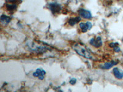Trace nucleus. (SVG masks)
<instances>
[{"label": "nucleus", "instance_id": "2eb2a0df", "mask_svg": "<svg viewBox=\"0 0 123 92\" xmlns=\"http://www.w3.org/2000/svg\"><path fill=\"white\" fill-rule=\"evenodd\" d=\"M114 49V50H115V52H120V48H119V47L118 46H116V47H115L113 48Z\"/></svg>", "mask_w": 123, "mask_h": 92}, {"label": "nucleus", "instance_id": "ddd939ff", "mask_svg": "<svg viewBox=\"0 0 123 92\" xmlns=\"http://www.w3.org/2000/svg\"><path fill=\"white\" fill-rule=\"evenodd\" d=\"M76 83V79L75 78H72L70 79V84L71 85H74Z\"/></svg>", "mask_w": 123, "mask_h": 92}, {"label": "nucleus", "instance_id": "f8f14e48", "mask_svg": "<svg viewBox=\"0 0 123 92\" xmlns=\"http://www.w3.org/2000/svg\"><path fill=\"white\" fill-rule=\"evenodd\" d=\"M6 7H7V9L9 10L10 11H14L16 9L17 6L13 3H8L6 6Z\"/></svg>", "mask_w": 123, "mask_h": 92}, {"label": "nucleus", "instance_id": "423d86ee", "mask_svg": "<svg viewBox=\"0 0 123 92\" xmlns=\"http://www.w3.org/2000/svg\"><path fill=\"white\" fill-rule=\"evenodd\" d=\"M46 74V71L41 68H38L35 72H34L33 75L35 77H38L39 79L43 80L44 79V75Z\"/></svg>", "mask_w": 123, "mask_h": 92}, {"label": "nucleus", "instance_id": "4468645a", "mask_svg": "<svg viewBox=\"0 0 123 92\" xmlns=\"http://www.w3.org/2000/svg\"><path fill=\"white\" fill-rule=\"evenodd\" d=\"M118 45H119V44L117 43V42H111V43L110 44V46L111 47L114 48L115 47H116V46H118Z\"/></svg>", "mask_w": 123, "mask_h": 92}, {"label": "nucleus", "instance_id": "dca6fc26", "mask_svg": "<svg viewBox=\"0 0 123 92\" xmlns=\"http://www.w3.org/2000/svg\"><path fill=\"white\" fill-rule=\"evenodd\" d=\"M6 1L7 3H14L15 1H16V0H6Z\"/></svg>", "mask_w": 123, "mask_h": 92}, {"label": "nucleus", "instance_id": "1a4fd4ad", "mask_svg": "<svg viewBox=\"0 0 123 92\" xmlns=\"http://www.w3.org/2000/svg\"><path fill=\"white\" fill-rule=\"evenodd\" d=\"M117 64H118V61H110V62H106V63H104V65H102L101 66V68L104 69H109L111 68L113 66L116 65Z\"/></svg>", "mask_w": 123, "mask_h": 92}, {"label": "nucleus", "instance_id": "f257e3e1", "mask_svg": "<svg viewBox=\"0 0 123 92\" xmlns=\"http://www.w3.org/2000/svg\"><path fill=\"white\" fill-rule=\"evenodd\" d=\"M73 50L76 52L77 54L79 55L82 56L83 57L85 58L92 60L93 59V56L92 55L89 50L85 46L81 43H75L72 46Z\"/></svg>", "mask_w": 123, "mask_h": 92}, {"label": "nucleus", "instance_id": "39448f33", "mask_svg": "<svg viewBox=\"0 0 123 92\" xmlns=\"http://www.w3.org/2000/svg\"><path fill=\"white\" fill-rule=\"evenodd\" d=\"M78 12L80 15L84 18H86V19H91L92 18V14H91V11H89L88 10L81 8L79 10Z\"/></svg>", "mask_w": 123, "mask_h": 92}, {"label": "nucleus", "instance_id": "f03ea898", "mask_svg": "<svg viewBox=\"0 0 123 92\" xmlns=\"http://www.w3.org/2000/svg\"><path fill=\"white\" fill-rule=\"evenodd\" d=\"M27 47L29 48V50L36 53H44L49 49V47L44 45H40L36 42H28Z\"/></svg>", "mask_w": 123, "mask_h": 92}, {"label": "nucleus", "instance_id": "9b49d317", "mask_svg": "<svg viewBox=\"0 0 123 92\" xmlns=\"http://www.w3.org/2000/svg\"><path fill=\"white\" fill-rule=\"evenodd\" d=\"M11 21V18L7 15H2L1 17V22L4 25H6V24H8Z\"/></svg>", "mask_w": 123, "mask_h": 92}, {"label": "nucleus", "instance_id": "9d476101", "mask_svg": "<svg viewBox=\"0 0 123 92\" xmlns=\"http://www.w3.org/2000/svg\"><path fill=\"white\" fill-rule=\"evenodd\" d=\"M81 18L80 17H74V18H71L68 21V23L70 26H74V25L81 21Z\"/></svg>", "mask_w": 123, "mask_h": 92}, {"label": "nucleus", "instance_id": "6e6552de", "mask_svg": "<svg viewBox=\"0 0 123 92\" xmlns=\"http://www.w3.org/2000/svg\"><path fill=\"white\" fill-rule=\"evenodd\" d=\"M115 77L117 79H121L123 78V71L118 68H115L113 70Z\"/></svg>", "mask_w": 123, "mask_h": 92}, {"label": "nucleus", "instance_id": "7ed1b4c3", "mask_svg": "<svg viewBox=\"0 0 123 92\" xmlns=\"http://www.w3.org/2000/svg\"><path fill=\"white\" fill-rule=\"evenodd\" d=\"M90 44L96 48H98L102 46V40L101 37L98 36L95 38H92L90 40Z\"/></svg>", "mask_w": 123, "mask_h": 92}, {"label": "nucleus", "instance_id": "0eeeda50", "mask_svg": "<svg viewBox=\"0 0 123 92\" xmlns=\"http://www.w3.org/2000/svg\"><path fill=\"white\" fill-rule=\"evenodd\" d=\"M80 27L83 33H86L88 30H90L92 27V25L91 22H87L86 23H80Z\"/></svg>", "mask_w": 123, "mask_h": 92}, {"label": "nucleus", "instance_id": "20e7f679", "mask_svg": "<svg viewBox=\"0 0 123 92\" xmlns=\"http://www.w3.org/2000/svg\"><path fill=\"white\" fill-rule=\"evenodd\" d=\"M49 9L53 14H58L60 12L62 7L60 4L57 3H53L49 4Z\"/></svg>", "mask_w": 123, "mask_h": 92}]
</instances>
